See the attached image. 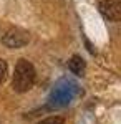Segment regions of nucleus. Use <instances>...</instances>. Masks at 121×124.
Wrapping results in <instances>:
<instances>
[{
	"mask_svg": "<svg viewBox=\"0 0 121 124\" xmlns=\"http://www.w3.org/2000/svg\"><path fill=\"white\" fill-rule=\"evenodd\" d=\"M7 75H9V66H7V63L3 60H0V85L5 81Z\"/></svg>",
	"mask_w": 121,
	"mask_h": 124,
	"instance_id": "6",
	"label": "nucleus"
},
{
	"mask_svg": "<svg viewBox=\"0 0 121 124\" xmlns=\"http://www.w3.org/2000/svg\"><path fill=\"white\" fill-rule=\"evenodd\" d=\"M68 68L73 71L75 75H78V76H81L85 73V68H86V65H85V60L81 56H78V55H73V56L70 58V61H68Z\"/></svg>",
	"mask_w": 121,
	"mask_h": 124,
	"instance_id": "5",
	"label": "nucleus"
},
{
	"mask_svg": "<svg viewBox=\"0 0 121 124\" xmlns=\"http://www.w3.org/2000/svg\"><path fill=\"white\" fill-rule=\"evenodd\" d=\"M2 41H3L5 46H9V48H22L28 43V33L23 31V30H18V28L9 30L3 35Z\"/></svg>",
	"mask_w": 121,
	"mask_h": 124,
	"instance_id": "3",
	"label": "nucleus"
},
{
	"mask_svg": "<svg viewBox=\"0 0 121 124\" xmlns=\"http://www.w3.org/2000/svg\"><path fill=\"white\" fill-rule=\"evenodd\" d=\"M75 88L76 86L71 85V83H65L61 86H56L52 93V98H50V106L52 108H60V106H65L71 101V98L75 96Z\"/></svg>",
	"mask_w": 121,
	"mask_h": 124,
	"instance_id": "2",
	"label": "nucleus"
},
{
	"mask_svg": "<svg viewBox=\"0 0 121 124\" xmlns=\"http://www.w3.org/2000/svg\"><path fill=\"white\" fill-rule=\"evenodd\" d=\"M13 89L18 93L28 91L35 83V68L27 60H18L13 73Z\"/></svg>",
	"mask_w": 121,
	"mask_h": 124,
	"instance_id": "1",
	"label": "nucleus"
},
{
	"mask_svg": "<svg viewBox=\"0 0 121 124\" xmlns=\"http://www.w3.org/2000/svg\"><path fill=\"white\" fill-rule=\"evenodd\" d=\"M100 12L103 13V17L111 22H118L120 20V3L118 0H103L100 3Z\"/></svg>",
	"mask_w": 121,
	"mask_h": 124,
	"instance_id": "4",
	"label": "nucleus"
},
{
	"mask_svg": "<svg viewBox=\"0 0 121 124\" xmlns=\"http://www.w3.org/2000/svg\"><path fill=\"white\" fill-rule=\"evenodd\" d=\"M38 124H63V117H60V116H50L47 119L40 121Z\"/></svg>",
	"mask_w": 121,
	"mask_h": 124,
	"instance_id": "7",
	"label": "nucleus"
}]
</instances>
